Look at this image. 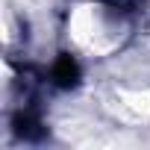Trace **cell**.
<instances>
[{
    "label": "cell",
    "instance_id": "1",
    "mask_svg": "<svg viewBox=\"0 0 150 150\" xmlns=\"http://www.w3.org/2000/svg\"><path fill=\"white\" fill-rule=\"evenodd\" d=\"M132 30L135 21L129 9L115 0H80L74 3V9H68L65 21L68 44L88 59H103L124 50L132 38Z\"/></svg>",
    "mask_w": 150,
    "mask_h": 150
}]
</instances>
